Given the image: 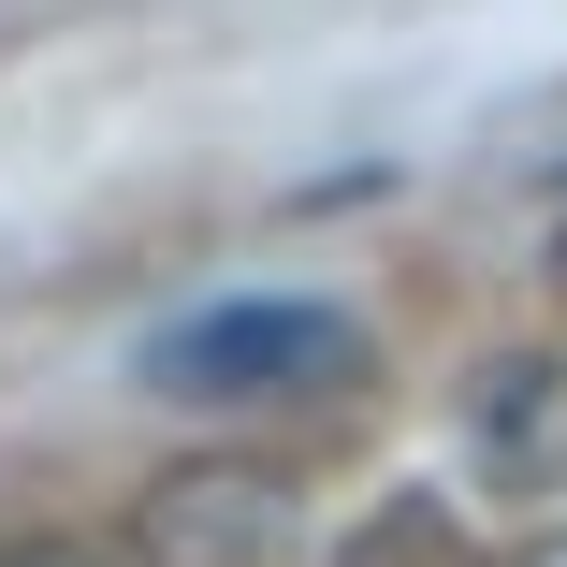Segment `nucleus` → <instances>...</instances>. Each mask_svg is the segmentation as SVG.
<instances>
[{
    "label": "nucleus",
    "instance_id": "obj_1",
    "mask_svg": "<svg viewBox=\"0 0 567 567\" xmlns=\"http://www.w3.org/2000/svg\"><path fill=\"white\" fill-rule=\"evenodd\" d=\"M146 393L175 408H262V393H350L364 379V320L350 306H306V291H248V306H204L175 334H146Z\"/></svg>",
    "mask_w": 567,
    "mask_h": 567
},
{
    "label": "nucleus",
    "instance_id": "obj_2",
    "mask_svg": "<svg viewBox=\"0 0 567 567\" xmlns=\"http://www.w3.org/2000/svg\"><path fill=\"white\" fill-rule=\"evenodd\" d=\"M291 538H306V495H291V466H262V451H189V466H161L146 509H132L146 567H291Z\"/></svg>",
    "mask_w": 567,
    "mask_h": 567
},
{
    "label": "nucleus",
    "instance_id": "obj_3",
    "mask_svg": "<svg viewBox=\"0 0 567 567\" xmlns=\"http://www.w3.org/2000/svg\"><path fill=\"white\" fill-rule=\"evenodd\" d=\"M466 451L495 481H553L567 466V350H481L466 364Z\"/></svg>",
    "mask_w": 567,
    "mask_h": 567
},
{
    "label": "nucleus",
    "instance_id": "obj_4",
    "mask_svg": "<svg viewBox=\"0 0 567 567\" xmlns=\"http://www.w3.org/2000/svg\"><path fill=\"white\" fill-rule=\"evenodd\" d=\"M0 567H117V553H87V538H16Z\"/></svg>",
    "mask_w": 567,
    "mask_h": 567
},
{
    "label": "nucleus",
    "instance_id": "obj_5",
    "mask_svg": "<svg viewBox=\"0 0 567 567\" xmlns=\"http://www.w3.org/2000/svg\"><path fill=\"white\" fill-rule=\"evenodd\" d=\"M524 567H567V524H553V538H524Z\"/></svg>",
    "mask_w": 567,
    "mask_h": 567
},
{
    "label": "nucleus",
    "instance_id": "obj_6",
    "mask_svg": "<svg viewBox=\"0 0 567 567\" xmlns=\"http://www.w3.org/2000/svg\"><path fill=\"white\" fill-rule=\"evenodd\" d=\"M553 248H567V189H553Z\"/></svg>",
    "mask_w": 567,
    "mask_h": 567
}]
</instances>
